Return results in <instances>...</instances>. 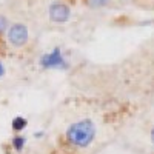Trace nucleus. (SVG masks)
<instances>
[{
    "label": "nucleus",
    "mask_w": 154,
    "mask_h": 154,
    "mask_svg": "<svg viewBox=\"0 0 154 154\" xmlns=\"http://www.w3.org/2000/svg\"><path fill=\"white\" fill-rule=\"evenodd\" d=\"M96 134H97L96 123L89 117L72 122L66 128V133H65L68 143L72 145L74 148H80V149L88 148L91 145L96 139Z\"/></svg>",
    "instance_id": "nucleus-1"
},
{
    "label": "nucleus",
    "mask_w": 154,
    "mask_h": 154,
    "mask_svg": "<svg viewBox=\"0 0 154 154\" xmlns=\"http://www.w3.org/2000/svg\"><path fill=\"white\" fill-rule=\"evenodd\" d=\"M38 66L46 71H65L69 68V63L66 60V56L63 54L60 46H56L49 49L48 53L42 54L38 59Z\"/></svg>",
    "instance_id": "nucleus-2"
},
{
    "label": "nucleus",
    "mask_w": 154,
    "mask_h": 154,
    "mask_svg": "<svg viewBox=\"0 0 154 154\" xmlns=\"http://www.w3.org/2000/svg\"><path fill=\"white\" fill-rule=\"evenodd\" d=\"M5 37L9 46L17 48V49L25 48L29 42V28L25 22H20V20L11 22L5 32Z\"/></svg>",
    "instance_id": "nucleus-3"
},
{
    "label": "nucleus",
    "mask_w": 154,
    "mask_h": 154,
    "mask_svg": "<svg viewBox=\"0 0 154 154\" xmlns=\"http://www.w3.org/2000/svg\"><path fill=\"white\" fill-rule=\"evenodd\" d=\"M46 16L56 25H65L72 17V8L65 0H51L46 6Z\"/></svg>",
    "instance_id": "nucleus-4"
},
{
    "label": "nucleus",
    "mask_w": 154,
    "mask_h": 154,
    "mask_svg": "<svg viewBox=\"0 0 154 154\" xmlns=\"http://www.w3.org/2000/svg\"><path fill=\"white\" fill-rule=\"evenodd\" d=\"M26 125H28L26 119L22 117V116H17V117H14V119H12V122H11V128L14 131H17V133L23 131L25 128H26Z\"/></svg>",
    "instance_id": "nucleus-5"
},
{
    "label": "nucleus",
    "mask_w": 154,
    "mask_h": 154,
    "mask_svg": "<svg viewBox=\"0 0 154 154\" xmlns=\"http://www.w3.org/2000/svg\"><path fill=\"white\" fill-rule=\"evenodd\" d=\"M85 3L91 9H103L111 3V0H85Z\"/></svg>",
    "instance_id": "nucleus-6"
},
{
    "label": "nucleus",
    "mask_w": 154,
    "mask_h": 154,
    "mask_svg": "<svg viewBox=\"0 0 154 154\" xmlns=\"http://www.w3.org/2000/svg\"><path fill=\"white\" fill-rule=\"evenodd\" d=\"M9 23H11L9 17L5 14V12L0 11V35H3V34L6 32V29H8V26H9Z\"/></svg>",
    "instance_id": "nucleus-7"
},
{
    "label": "nucleus",
    "mask_w": 154,
    "mask_h": 154,
    "mask_svg": "<svg viewBox=\"0 0 154 154\" xmlns=\"http://www.w3.org/2000/svg\"><path fill=\"white\" fill-rule=\"evenodd\" d=\"M25 143H26V139L23 136H16L12 139V148H14L17 152H20L23 148H25Z\"/></svg>",
    "instance_id": "nucleus-8"
},
{
    "label": "nucleus",
    "mask_w": 154,
    "mask_h": 154,
    "mask_svg": "<svg viewBox=\"0 0 154 154\" xmlns=\"http://www.w3.org/2000/svg\"><path fill=\"white\" fill-rule=\"evenodd\" d=\"M5 74H6V68H5V65H3V62L0 60V80L5 77Z\"/></svg>",
    "instance_id": "nucleus-9"
},
{
    "label": "nucleus",
    "mask_w": 154,
    "mask_h": 154,
    "mask_svg": "<svg viewBox=\"0 0 154 154\" xmlns=\"http://www.w3.org/2000/svg\"><path fill=\"white\" fill-rule=\"evenodd\" d=\"M151 143H152V146H154V128L151 130Z\"/></svg>",
    "instance_id": "nucleus-10"
}]
</instances>
